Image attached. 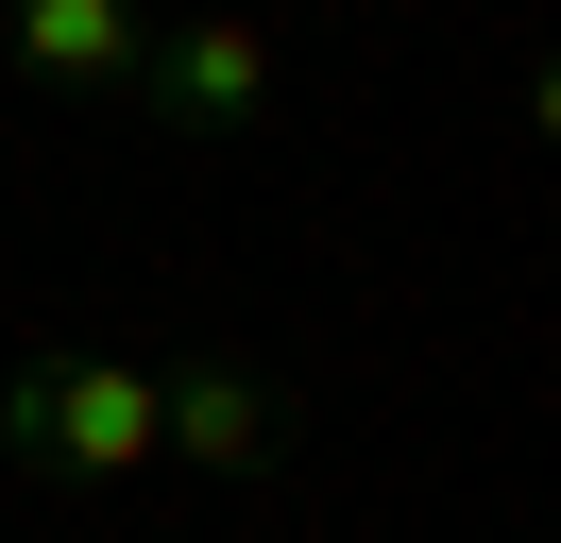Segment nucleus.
I'll return each instance as SVG.
<instances>
[{
	"mask_svg": "<svg viewBox=\"0 0 561 543\" xmlns=\"http://www.w3.org/2000/svg\"><path fill=\"white\" fill-rule=\"evenodd\" d=\"M0 51L35 68V85H137L153 18H137V0H18V18H0Z\"/></svg>",
	"mask_w": 561,
	"mask_h": 543,
	"instance_id": "20e7f679",
	"label": "nucleus"
},
{
	"mask_svg": "<svg viewBox=\"0 0 561 543\" xmlns=\"http://www.w3.org/2000/svg\"><path fill=\"white\" fill-rule=\"evenodd\" d=\"M18 475H153V357H18L0 373Z\"/></svg>",
	"mask_w": 561,
	"mask_h": 543,
	"instance_id": "f257e3e1",
	"label": "nucleus"
},
{
	"mask_svg": "<svg viewBox=\"0 0 561 543\" xmlns=\"http://www.w3.org/2000/svg\"><path fill=\"white\" fill-rule=\"evenodd\" d=\"M153 459H187V475H255V459H273V391H255L239 357L153 373Z\"/></svg>",
	"mask_w": 561,
	"mask_h": 543,
	"instance_id": "7ed1b4c3",
	"label": "nucleus"
},
{
	"mask_svg": "<svg viewBox=\"0 0 561 543\" xmlns=\"http://www.w3.org/2000/svg\"><path fill=\"white\" fill-rule=\"evenodd\" d=\"M137 85H153L171 136H255V119H273V34H255V18H187V34L137 51Z\"/></svg>",
	"mask_w": 561,
	"mask_h": 543,
	"instance_id": "f03ea898",
	"label": "nucleus"
}]
</instances>
